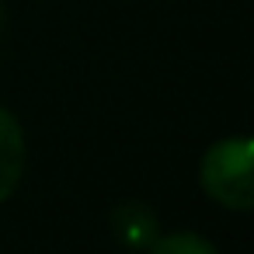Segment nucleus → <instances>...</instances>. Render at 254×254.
Masks as SVG:
<instances>
[{
	"label": "nucleus",
	"mask_w": 254,
	"mask_h": 254,
	"mask_svg": "<svg viewBox=\"0 0 254 254\" xmlns=\"http://www.w3.org/2000/svg\"><path fill=\"white\" fill-rule=\"evenodd\" d=\"M0 25H4V7H0Z\"/></svg>",
	"instance_id": "39448f33"
},
{
	"label": "nucleus",
	"mask_w": 254,
	"mask_h": 254,
	"mask_svg": "<svg viewBox=\"0 0 254 254\" xmlns=\"http://www.w3.org/2000/svg\"><path fill=\"white\" fill-rule=\"evenodd\" d=\"M25 174V129L21 122L0 108V205H4Z\"/></svg>",
	"instance_id": "f03ea898"
},
{
	"label": "nucleus",
	"mask_w": 254,
	"mask_h": 254,
	"mask_svg": "<svg viewBox=\"0 0 254 254\" xmlns=\"http://www.w3.org/2000/svg\"><path fill=\"white\" fill-rule=\"evenodd\" d=\"M157 230H160V226H157V212H153L146 202L126 198V202H119V205L112 209V233H115L126 247H132V251L150 247V244L160 237Z\"/></svg>",
	"instance_id": "7ed1b4c3"
},
{
	"label": "nucleus",
	"mask_w": 254,
	"mask_h": 254,
	"mask_svg": "<svg viewBox=\"0 0 254 254\" xmlns=\"http://www.w3.org/2000/svg\"><path fill=\"white\" fill-rule=\"evenodd\" d=\"M251 160H254V143L251 136H226L216 139L202 153L198 181L205 195L233 212H247L254 205V178H251Z\"/></svg>",
	"instance_id": "f257e3e1"
},
{
	"label": "nucleus",
	"mask_w": 254,
	"mask_h": 254,
	"mask_svg": "<svg viewBox=\"0 0 254 254\" xmlns=\"http://www.w3.org/2000/svg\"><path fill=\"white\" fill-rule=\"evenodd\" d=\"M146 254H219V251L212 240H205L191 230H174V233H160L146 247Z\"/></svg>",
	"instance_id": "20e7f679"
}]
</instances>
